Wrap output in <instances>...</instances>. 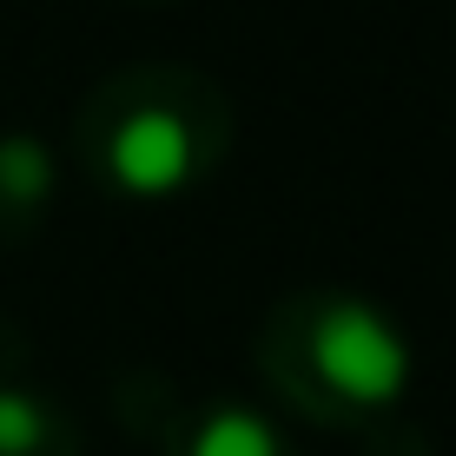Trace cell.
I'll return each mask as SVG.
<instances>
[{
    "label": "cell",
    "instance_id": "obj_1",
    "mask_svg": "<svg viewBox=\"0 0 456 456\" xmlns=\"http://www.w3.org/2000/svg\"><path fill=\"white\" fill-rule=\"evenodd\" d=\"M239 113L212 73L185 60H133L100 73L73 106V159L100 192L159 206L185 199L225 166Z\"/></svg>",
    "mask_w": 456,
    "mask_h": 456
},
{
    "label": "cell",
    "instance_id": "obj_2",
    "mask_svg": "<svg viewBox=\"0 0 456 456\" xmlns=\"http://www.w3.org/2000/svg\"><path fill=\"white\" fill-rule=\"evenodd\" d=\"M251 364L285 411L351 436L390 423L417 384V351L403 324L351 285L285 291L258 324Z\"/></svg>",
    "mask_w": 456,
    "mask_h": 456
},
{
    "label": "cell",
    "instance_id": "obj_3",
    "mask_svg": "<svg viewBox=\"0 0 456 456\" xmlns=\"http://www.w3.org/2000/svg\"><path fill=\"white\" fill-rule=\"evenodd\" d=\"M152 444H159V456H297L285 423L272 411H258L251 397L179 403Z\"/></svg>",
    "mask_w": 456,
    "mask_h": 456
},
{
    "label": "cell",
    "instance_id": "obj_4",
    "mask_svg": "<svg viewBox=\"0 0 456 456\" xmlns=\"http://www.w3.org/2000/svg\"><path fill=\"white\" fill-rule=\"evenodd\" d=\"M0 456H80V423L27 377V338L0 318Z\"/></svg>",
    "mask_w": 456,
    "mask_h": 456
},
{
    "label": "cell",
    "instance_id": "obj_5",
    "mask_svg": "<svg viewBox=\"0 0 456 456\" xmlns=\"http://www.w3.org/2000/svg\"><path fill=\"white\" fill-rule=\"evenodd\" d=\"M60 192V159L40 133L27 126H0V251H20L53 212Z\"/></svg>",
    "mask_w": 456,
    "mask_h": 456
},
{
    "label": "cell",
    "instance_id": "obj_6",
    "mask_svg": "<svg viewBox=\"0 0 456 456\" xmlns=\"http://www.w3.org/2000/svg\"><path fill=\"white\" fill-rule=\"evenodd\" d=\"M364 456H430V436H423L417 423L390 417V423H377V430H364Z\"/></svg>",
    "mask_w": 456,
    "mask_h": 456
},
{
    "label": "cell",
    "instance_id": "obj_7",
    "mask_svg": "<svg viewBox=\"0 0 456 456\" xmlns=\"http://www.w3.org/2000/svg\"><path fill=\"white\" fill-rule=\"evenodd\" d=\"M139 7H172V0H139Z\"/></svg>",
    "mask_w": 456,
    "mask_h": 456
}]
</instances>
